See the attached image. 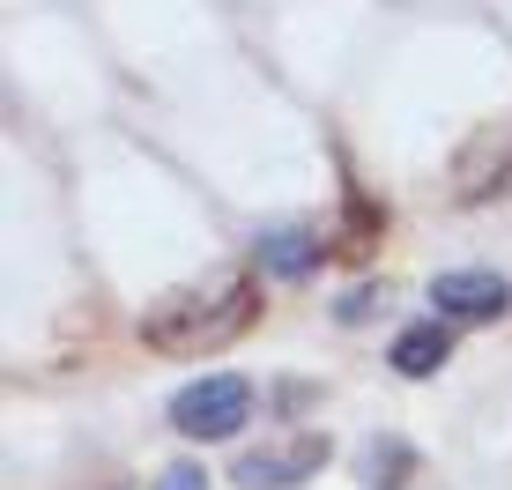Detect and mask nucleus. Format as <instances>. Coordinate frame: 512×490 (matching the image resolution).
Returning <instances> with one entry per match:
<instances>
[{
	"mask_svg": "<svg viewBox=\"0 0 512 490\" xmlns=\"http://www.w3.org/2000/svg\"><path fill=\"white\" fill-rule=\"evenodd\" d=\"M260 320V290L245 268H216L201 283H179L164 290L149 312H141V342L156 357H208V349L238 342L245 327Z\"/></svg>",
	"mask_w": 512,
	"mask_h": 490,
	"instance_id": "f257e3e1",
	"label": "nucleus"
},
{
	"mask_svg": "<svg viewBox=\"0 0 512 490\" xmlns=\"http://www.w3.org/2000/svg\"><path fill=\"white\" fill-rule=\"evenodd\" d=\"M446 357H453V327L446 320H416V327L394 335V372L401 379H431Z\"/></svg>",
	"mask_w": 512,
	"mask_h": 490,
	"instance_id": "0eeeda50",
	"label": "nucleus"
},
{
	"mask_svg": "<svg viewBox=\"0 0 512 490\" xmlns=\"http://www.w3.org/2000/svg\"><path fill=\"white\" fill-rule=\"evenodd\" d=\"M245 416H253V387H245L238 372H208V379H193V387L171 394V431L179 439H238L245 431Z\"/></svg>",
	"mask_w": 512,
	"mask_h": 490,
	"instance_id": "f03ea898",
	"label": "nucleus"
},
{
	"mask_svg": "<svg viewBox=\"0 0 512 490\" xmlns=\"http://www.w3.org/2000/svg\"><path fill=\"white\" fill-rule=\"evenodd\" d=\"M372 297H379V290H349V297H342V305H334V312H342V320H349V327H357V320H364V312H372Z\"/></svg>",
	"mask_w": 512,
	"mask_h": 490,
	"instance_id": "9d476101",
	"label": "nucleus"
},
{
	"mask_svg": "<svg viewBox=\"0 0 512 490\" xmlns=\"http://www.w3.org/2000/svg\"><path fill=\"white\" fill-rule=\"evenodd\" d=\"M253 260H260V275H282V283H297V275H312L327 260V245L305 231V223H282V231H260L253 238Z\"/></svg>",
	"mask_w": 512,
	"mask_h": 490,
	"instance_id": "423d86ee",
	"label": "nucleus"
},
{
	"mask_svg": "<svg viewBox=\"0 0 512 490\" xmlns=\"http://www.w3.org/2000/svg\"><path fill=\"white\" fill-rule=\"evenodd\" d=\"M357 476L372 483V490H401L416 476V446H401V439H372L357 453Z\"/></svg>",
	"mask_w": 512,
	"mask_h": 490,
	"instance_id": "6e6552de",
	"label": "nucleus"
},
{
	"mask_svg": "<svg viewBox=\"0 0 512 490\" xmlns=\"http://www.w3.org/2000/svg\"><path fill=\"white\" fill-rule=\"evenodd\" d=\"M498 194H512V119L468 134V149L453 156V201L483 208V201H498Z\"/></svg>",
	"mask_w": 512,
	"mask_h": 490,
	"instance_id": "7ed1b4c3",
	"label": "nucleus"
},
{
	"mask_svg": "<svg viewBox=\"0 0 512 490\" xmlns=\"http://www.w3.org/2000/svg\"><path fill=\"white\" fill-rule=\"evenodd\" d=\"M156 490H208V476H201L193 461H171L164 476H156Z\"/></svg>",
	"mask_w": 512,
	"mask_h": 490,
	"instance_id": "1a4fd4ad",
	"label": "nucleus"
},
{
	"mask_svg": "<svg viewBox=\"0 0 512 490\" xmlns=\"http://www.w3.org/2000/svg\"><path fill=\"white\" fill-rule=\"evenodd\" d=\"M505 305H512V283L490 268H453L431 283V320H446V327L453 320H498Z\"/></svg>",
	"mask_w": 512,
	"mask_h": 490,
	"instance_id": "20e7f679",
	"label": "nucleus"
},
{
	"mask_svg": "<svg viewBox=\"0 0 512 490\" xmlns=\"http://www.w3.org/2000/svg\"><path fill=\"white\" fill-rule=\"evenodd\" d=\"M320 461H327V439H290V446H275V453H245L231 476L245 490H290V483L320 476Z\"/></svg>",
	"mask_w": 512,
	"mask_h": 490,
	"instance_id": "39448f33",
	"label": "nucleus"
}]
</instances>
